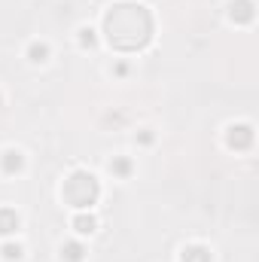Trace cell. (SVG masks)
<instances>
[{"mask_svg":"<svg viewBox=\"0 0 259 262\" xmlns=\"http://www.w3.org/2000/svg\"><path fill=\"white\" fill-rule=\"evenodd\" d=\"M104 28H107V40H110L113 49L134 52V49H143L149 43V37H153V15L140 3H119V6H113L107 12Z\"/></svg>","mask_w":259,"mask_h":262,"instance_id":"cell-1","label":"cell"},{"mask_svg":"<svg viewBox=\"0 0 259 262\" xmlns=\"http://www.w3.org/2000/svg\"><path fill=\"white\" fill-rule=\"evenodd\" d=\"M61 195L73 207H92L98 201V195H101V186H98V180L89 171H73L64 180V186H61Z\"/></svg>","mask_w":259,"mask_h":262,"instance_id":"cell-2","label":"cell"},{"mask_svg":"<svg viewBox=\"0 0 259 262\" xmlns=\"http://www.w3.org/2000/svg\"><path fill=\"white\" fill-rule=\"evenodd\" d=\"M226 140H229L232 149H247L253 143V128L250 125H232L229 134H226Z\"/></svg>","mask_w":259,"mask_h":262,"instance_id":"cell-3","label":"cell"},{"mask_svg":"<svg viewBox=\"0 0 259 262\" xmlns=\"http://www.w3.org/2000/svg\"><path fill=\"white\" fill-rule=\"evenodd\" d=\"M0 168H3L6 174H18V171L25 168V156H21L18 149H6V152L0 156Z\"/></svg>","mask_w":259,"mask_h":262,"instance_id":"cell-4","label":"cell"},{"mask_svg":"<svg viewBox=\"0 0 259 262\" xmlns=\"http://www.w3.org/2000/svg\"><path fill=\"white\" fill-rule=\"evenodd\" d=\"M229 15H232L235 21H250V18H253V0H235V3L229 6Z\"/></svg>","mask_w":259,"mask_h":262,"instance_id":"cell-5","label":"cell"},{"mask_svg":"<svg viewBox=\"0 0 259 262\" xmlns=\"http://www.w3.org/2000/svg\"><path fill=\"white\" fill-rule=\"evenodd\" d=\"M180 262H210V250L201 244H189V247H183Z\"/></svg>","mask_w":259,"mask_h":262,"instance_id":"cell-6","label":"cell"},{"mask_svg":"<svg viewBox=\"0 0 259 262\" xmlns=\"http://www.w3.org/2000/svg\"><path fill=\"white\" fill-rule=\"evenodd\" d=\"M18 229V213L9 207H0V235H12Z\"/></svg>","mask_w":259,"mask_h":262,"instance_id":"cell-7","label":"cell"},{"mask_svg":"<svg viewBox=\"0 0 259 262\" xmlns=\"http://www.w3.org/2000/svg\"><path fill=\"white\" fill-rule=\"evenodd\" d=\"M61 259H64V262H82V259H85V247H82V244H76V241H70V244L61 247Z\"/></svg>","mask_w":259,"mask_h":262,"instance_id":"cell-8","label":"cell"},{"mask_svg":"<svg viewBox=\"0 0 259 262\" xmlns=\"http://www.w3.org/2000/svg\"><path fill=\"white\" fill-rule=\"evenodd\" d=\"M73 229H76L79 235H92V232L98 229V220H95L92 213H89V216L82 213V216H76V220H73Z\"/></svg>","mask_w":259,"mask_h":262,"instance_id":"cell-9","label":"cell"},{"mask_svg":"<svg viewBox=\"0 0 259 262\" xmlns=\"http://www.w3.org/2000/svg\"><path fill=\"white\" fill-rule=\"evenodd\" d=\"M28 58H31L34 64H43V61L49 58V46H46V43H31V46H28Z\"/></svg>","mask_w":259,"mask_h":262,"instance_id":"cell-10","label":"cell"},{"mask_svg":"<svg viewBox=\"0 0 259 262\" xmlns=\"http://www.w3.org/2000/svg\"><path fill=\"white\" fill-rule=\"evenodd\" d=\"M110 171H113V174H119V177H128L131 162H128V159H113V162H110Z\"/></svg>","mask_w":259,"mask_h":262,"instance_id":"cell-11","label":"cell"},{"mask_svg":"<svg viewBox=\"0 0 259 262\" xmlns=\"http://www.w3.org/2000/svg\"><path fill=\"white\" fill-rule=\"evenodd\" d=\"M0 253H3V259L6 262H18L21 259V247H18V244H3Z\"/></svg>","mask_w":259,"mask_h":262,"instance_id":"cell-12","label":"cell"},{"mask_svg":"<svg viewBox=\"0 0 259 262\" xmlns=\"http://www.w3.org/2000/svg\"><path fill=\"white\" fill-rule=\"evenodd\" d=\"M79 43H82V46H95V31H92V28H82V31H79Z\"/></svg>","mask_w":259,"mask_h":262,"instance_id":"cell-13","label":"cell"}]
</instances>
